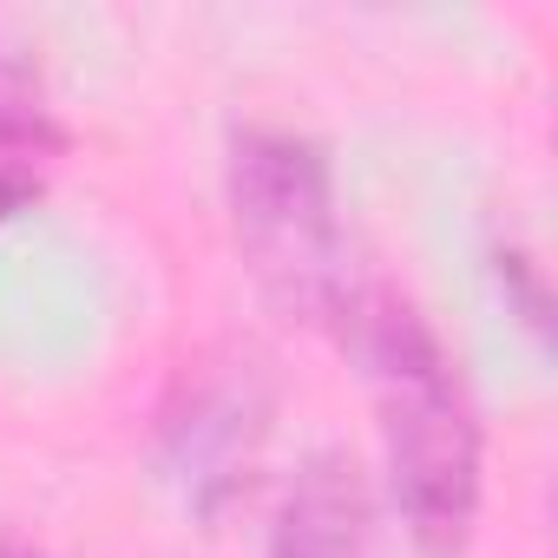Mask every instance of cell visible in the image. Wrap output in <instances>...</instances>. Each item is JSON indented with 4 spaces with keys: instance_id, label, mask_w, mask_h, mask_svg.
Instances as JSON below:
<instances>
[{
    "instance_id": "cell-1",
    "label": "cell",
    "mask_w": 558,
    "mask_h": 558,
    "mask_svg": "<svg viewBox=\"0 0 558 558\" xmlns=\"http://www.w3.org/2000/svg\"><path fill=\"white\" fill-rule=\"evenodd\" d=\"M362 349L375 362L381 440H388V473H395L408 532L421 551L447 558L466 545V525L480 506V434H473L466 395L440 342L401 303H375Z\"/></svg>"
},
{
    "instance_id": "cell-2",
    "label": "cell",
    "mask_w": 558,
    "mask_h": 558,
    "mask_svg": "<svg viewBox=\"0 0 558 558\" xmlns=\"http://www.w3.org/2000/svg\"><path fill=\"white\" fill-rule=\"evenodd\" d=\"M230 204L236 236L256 269V283L276 310L316 316L336 296V210H329V171L303 138L250 132L230 158Z\"/></svg>"
},
{
    "instance_id": "cell-3",
    "label": "cell",
    "mask_w": 558,
    "mask_h": 558,
    "mask_svg": "<svg viewBox=\"0 0 558 558\" xmlns=\"http://www.w3.org/2000/svg\"><path fill=\"white\" fill-rule=\"evenodd\" d=\"M269 558H368V499L342 453H316L296 473Z\"/></svg>"
},
{
    "instance_id": "cell-4",
    "label": "cell",
    "mask_w": 558,
    "mask_h": 558,
    "mask_svg": "<svg viewBox=\"0 0 558 558\" xmlns=\"http://www.w3.org/2000/svg\"><path fill=\"white\" fill-rule=\"evenodd\" d=\"M53 138V125H47V106H40V93L27 86V73L0 53V145H14V151H34V145H47Z\"/></svg>"
},
{
    "instance_id": "cell-5",
    "label": "cell",
    "mask_w": 558,
    "mask_h": 558,
    "mask_svg": "<svg viewBox=\"0 0 558 558\" xmlns=\"http://www.w3.org/2000/svg\"><path fill=\"white\" fill-rule=\"evenodd\" d=\"M27 197H34V184H27V178H0V217H14Z\"/></svg>"
}]
</instances>
